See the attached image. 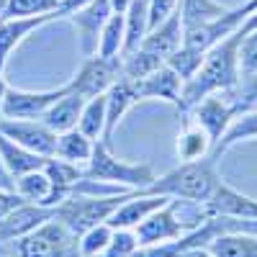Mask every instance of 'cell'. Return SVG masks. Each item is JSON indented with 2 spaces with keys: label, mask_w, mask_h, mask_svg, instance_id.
Returning <instances> with one entry per match:
<instances>
[{
  "label": "cell",
  "mask_w": 257,
  "mask_h": 257,
  "mask_svg": "<svg viewBox=\"0 0 257 257\" xmlns=\"http://www.w3.org/2000/svg\"><path fill=\"white\" fill-rule=\"evenodd\" d=\"M147 6H149V0H132L128 8L123 11V52H121V57L139 49V44L144 41V36L149 31Z\"/></svg>",
  "instance_id": "obj_22"
},
{
  "label": "cell",
  "mask_w": 257,
  "mask_h": 257,
  "mask_svg": "<svg viewBox=\"0 0 257 257\" xmlns=\"http://www.w3.org/2000/svg\"><path fill=\"white\" fill-rule=\"evenodd\" d=\"M82 105H85V98H80L77 93L67 90L59 100H54L49 108L39 116V121L44 123L47 128H52L54 134L70 132V128H77V121H80V113H82Z\"/></svg>",
  "instance_id": "obj_19"
},
{
  "label": "cell",
  "mask_w": 257,
  "mask_h": 257,
  "mask_svg": "<svg viewBox=\"0 0 257 257\" xmlns=\"http://www.w3.org/2000/svg\"><path fill=\"white\" fill-rule=\"evenodd\" d=\"M211 155V139L198 123H193L188 118H183V134L178 137V157L180 162H190V160H201Z\"/></svg>",
  "instance_id": "obj_25"
},
{
  "label": "cell",
  "mask_w": 257,
  "mask_h": 257,
  "mask_svg": "<svg viewBox=\"0 0 257 257\" xmlns=\"http://www.w3.org/2000/svg\"><path fill=\"white\" fill-rule=\"evenodd\" d=\"M137 247H139V239H137L134 229H113V237L100 257H128Z\"/></svg>",
  "instance_id": "obj_35"
},
{
  "label": "cell",
  "mask_w": 257,
  "mask_h": 257,
  "mask_svg": "<svg viewBox=\"0 0 257 257\" xmlns=\"http://www.w3.org/2000/svg\"><path fill=\"white\" fill-rule=\"evenodd\" d=\"M123 52V13H111L108 21L100 29V39H98V57H121Z\"/></svg>",
  "instance_id": "obj_29"
},
{
  "label": "cell",
  "mask_w": 257,
  "mask_h": 257,
  "mask_svg": "<svg viewBox=\"0 0 257 257\" xmlns=\"http://www.w3.org/2000/svg\"><path fill=\"white\" fill-rule=\"evenodd\" d=\"M54 216L52 206H36V203H21L18 208H13L6 219H0V249L6 244L16 242L18 237L34 231L36 226H41L44 221H49Z\"/></svg>",
  "instance_id": "obj_13"
},
{
  "label": "cell",
  "mask_w": 257,
  "mask_h": 257,
  "mask_svg": "<svg viewBox=\"0 0 257 257\" xmlns=\"http://www.w3.org/2000/svg\"><path fill=\"white\" fill-rule=\"evenodd\" d=\"M137 85V98L139 100H152V98H160V100H167L178 105L180 100V90H183V80L167 67V64H160V67L147 75L142 80H134Z\"/></svg>",
  "instance_id": "obj_17"
},
{
  "label": "cell",
  "mask_w": 257,
  "mask_h": 257,
  "mask_svg": "<svg viewBox=\"0 0 257 257\" xmlns=\"http://www.w3.org/2000/svg\"><path fill=\"white\" fill-rule=\"evenodd\" d=\"M213 257H257V234L249 231H224L206 242Z\"/></svg>",
  "instance_id": "obj_21"
},
{
  "label": "cell",
  "mask_w": 257,
  "mask_h": 257,
  "mask_svg": "<svg viewBox=\"0 0 257 257\" xmlns=\"http://www.w3.org/2000/svg\"><path fill=\"white\" fill-rule=\"evenodd\" d=\"M134 234L139 244H165V242H175L183 234H188L185 224L178 216L175 201L170 198L165 206H160L157 211H152L144 221H139L134 226Z\"/></svg>",
  "instance_id": "obj_10"
},
{
  "label": "cell",
  "mask_w": 257,
  "mask_h": 257,
  "mask_svg": "<svg viewBox=\"0 0 257 257\" xmlns=\"http://www.w3.org/2000/svg\"><path fill=\"white\" fill-rule=\"evenodd\" d=\"M203 57H206V52H198V49H190V47L180 44L173 54L165 59V64H167V67L173 70L183 82H188L193 75L198 72L201 64H203Z\"/></svg>",
  "instance_id": "obj_30"
},
{
  "label": "cell",
  "mask_w": 257,
  "mask_h": 257,
  "mask_svg": "<svg viewBox=\"0 0 257 257\" xmlns=\"http://www.w3.org/2000/svg\"><path fill=\"white\" fill-rule=\"evenodd\" d=\"M183 116L203 128L211 139V149H213L219 144V139L224 137V132L229 128V123L239 116V111L226 93H211V95L201 98L198 103H193Z\"/></svg>",
  "instance_id": "obj_6"
},
{
  "label": "cell",
  "mask_w": 257,
  "mask_h": 257,
  "mask_svg": "<svg viewBox=\"0 0 257 257\" xmlns=\"http://www.w3.org/2000/svg\"><path fill=\"white\" fill-rule=\"evenodd\" d=\"M93 147H95V142L85 137L80 128H70V132L57 134L54 157L85 167V165H88V160H90V155H93Z\"/></svg>",
  "instance_id": "obj_23"
},
{
  "label": "cell",
  "mask_w": 257,
  "mask_h": 257,
  "mask_svg": "<svg viewBox=\"0 0 257 257\" xmlns=\"http://www.w3.org/2000/svg\"><path fill=\"white\" fill-rule=\"evenodd\" d=\"M216 157L206 155L201 160H190L180 162L175 170L165 173L157 178L152 185H147L144 193H160L167 198H178V201H190V203H206L216 188L224 183L219 170H216Z\"/></svg>",
  "instance_id": "obj_2"
},
{
  "label": "cell",
  "mask_w": 257,
  "mask_h": 257,
  "mask_svg": "<svg viewBox=\"0 0 257 257\" xmlns=\"http://www.w3.org/2000/svg\"><path fill=\"white\" fill-rule=\"evenodd\" d=\"M128 3L132 0H111V8H113V13H123L128 8Z\"/></svg>",
  "instance_id": "obj_41"
},
{
  "label": "cell",
  "mask_w": 257,
  "mask_h": 257,
  "mask_svg": "<svg viewBox=\"0 0 257 257\" xmlns=\"http://www.w3.org/2000/svg\"><path fill=\"white\" fill-rule=\"evenodd\" d=\"M57 13H39V16H11L0 18V70H6V64L13 54V49L24 41L29 34L36 29L47 26L49 21H57Z\"/></svg>",
  "instance_id": "obj_12"
},
{
  "label": "cell",
  "mask_w": 257,
  "mask_h": 257,
  "mask_svg": "<svg viewBox=\"0 0 257 257\" xmlns=\"http://www.w3.org/2000/svg\"><path fill=\"white\" fill-rule=\"evenodd\" d=\"M77 128L93 142L103 139V134H105V93L85 100L80 121H77Z\"/></svg>",
  "instance_id": "obj_28"
},
{
  "label": "cell",
  "mask_w": 257,
  "mask_h": 257,
  "mask_svg": "<svg viewBox=\"0 0 257 257\" xmlns=\"http://www.w3.org/2000/svg\"><path fill=\"white\" fill-rule=\"evenodd\" d=\"M242 39H244V34L237 29L234 34H229L226 39H221L219 44H213L206 52L198 72L188 82H183L180 100H178L180 113H185L193 103H198L201 98H206L211 93H229V90L237 88V82L242 77V72H239V44H242Z\"/></svg>",
  "instance_id": "obj_1"
},
{
  "label": "cell",
  "mask_w": 257,
  "mask_h": 257,
  "mask_svg": "<svg viewBox=\"0 0 257 257\" xmlns=\"http://www.w3.org/2000/svg\"><path fill=\"white\" fill-rule=\"evenodd\" d=\"M3 257H80L77 237L59 219H49L34 231L0 249Z\"/></svg>",
  "instance_id": "obj_3"
},
{
  "label": "cell",
  "mask_w": 257,
  "mask_h": 257,
  "mask_svg": "<svg viewBox=\"0 0 257 257\" xmlns=\"http://www.w3.org/2000/svg\"><path fill=\"white\" fill-rule=\"evenodd\" d=\"M160 64H165L160 57L149 54L144 49H134L132 54H123L121 57V75L128 80H142L147 75H152Z\"/></svg>",
  "instance_id": "obj_31"
},
{
  "label": "cell",
  "mask_w": 257,
  "mask_h": 257,
  "mask_svg": "<svg viewBox=\"0 0 257 257\" xmlns=\"http://www.w3.org/2000/svg\"><path fill=\"white\" fill-rule=\"evenodd\" d=\"M257 70V29L244 34L242 44H239V72H254Z\"/></svg>",
  "instance_id": "obj_36"
},
{
  "label": "cell",
  "mask_w": 257,
  "mask_h": 257,
  "mask_svg": "<svg viewBox=\"0 0 257 257\" xmlns=\"http://www.w3.org/2000/svg\"><path fill=\"white\" fill-rule=\"evenodd\" d=\"M178 257H213L206 247H188V249H183Z\"/></svg>",
  "instance_id": "obj_40"
},
{
  "label": "cell",
  "mask_w": 257,
  "mask_h": 257,
  "mask_svg": "<svg viewBox=\"0 0 257 257\" xmlns=\"http://www.w3.org/2000/svg\"><path fill=\"white\" fill-rule=\"evenodd\" d=\"M180 44H183V18H180V11H175L167 21H162L160 26H155L152 31L144 36L139 49L155 54V57H160L165 62Z\"/></svg>",
  "instance_id": "obj_18"
},
{
  "label": "cell",
  "mask_w": 257,
  "mask_h": 257,
  "mask_svg": "<svg viewBox=\"0 0 257 257\" xmlns=\"http://www.w3.org/2000/svg\"><path fill=\"white\" fill-rule=\"evenodd\" d=\"M134 103H139L134 80L118 75V80L108 88V93H105V134H103V142L111 144V137L116 132L118 121L128 113V108H132Z\"/></svg>",
  "instance_id": "obj_16"
},
{
  "label": "cell",
  "mask_w": 257,
  "mask_h": 257,
  "mask_svg": "<svg viewBox=\"0 0 257 257\" xmlns=\"http://www.w3.org/2000/svg\"><path fill=\"white\" fill-rule=\"evenodd\" d=\"M0 188H3V190H16V180H13V175L6 170L3 160H0Z\"/></svg>",
  "instance_id": "obj_39"
},
{
  "label": "cell",
  "mask_w": 257,
  "mask_h": 257,
  "mask_svg": "<svg viewBox=\"0 0 257 257\" xmlns=\"http://www.w3.org/2000/svg\"><path fill=\"white\" fill-rule=\"evenodd\" d=\"M0 160H3L6 170L16 180V178L26 175V173H34V170H44V165H47L49 157L36 155V152H31V149L21 147V144H16L8 137L0 134Z\"/></svg>",
  "instance_id": "obj_20"
},
{
  "label": "cell",
  "mask_w": 257,
  "mask_h": 257,
  "mask_svg": "<svg viewBox=\"0 0 257 257\" xmlns=\"http://www.w3.org/2000/svg\"><path fill=\"white\" fill-rule=\"evenodd\" d=\"M70 90L67 85H59L52 90H18V88H6L3 103H0V116L6 118H39L54 100H59Z\"/></svg>",
  "instance_id": "obj_8"
},
{
  "label": "cell",
  "mask_w": 257,
  "mask_h": 257,
  "mask_svg": "<svg viewBox=\"0 0 257 257\" xmlns=\"http://www.w3.org/2000/svg\"><path fill=\"white\" fill-rule=\"evenodd\" d=\"M85 178L90 180H103V183H113L123 185L128 190H144L147 185H152L157 180L155 170L149 165H134V162H123L111 152V144L98 139L93 147V155L88 165L82 167Z\"/></svg>",
  "instance_id": "obj_4"
},
{
  "label": "cell",
  "mask_w": 257,
  "mask_h": 257,
  "mask_svg": "<svg viewBox=\"0 0 257 257\" xmlns=\"http://www.w3.org/2000/svg\"><path fill=\"white\" fill-rule=\"evenodd\" d=\"M249 139H257V108H249L234 118L224 132V137L219 139V144L211 149V155L221 160V155L229 152L231 147H237L239 142H249Z\"/></svg>",
  "instance_id": "obj_24"
},
{
  "label": "cell",
  "mask_w": 257,
  "mask_h": 257,
  "mask_svg": "<svg viewBox=\"0 0 257 257\" xmlns=\"http://www.w3.org/2000/svg\"><path fill=\"white\" fill-rule=\"evenodd\" d=\"M180 18H183V29L190 26H201L208 21L219 18L229 11V6H224L221 0H180Z\"/></svg>",
  "instance_id": "obj_27"
},
{
  "label": "cell",
  "mask_w": 257,
  "mask_h": 257,
  "mask_svg": "<svg viewBox=\"0 0 257 257\" xmlns=\"http://www.w3.org/2000/svg\"><path fill=\"white\" fill-rule=\"evenodd\" d=\"M121 75V57H85V64L80 67V72L70 80V90L77 93L80 98L90 100L95 95L108 93V88L118 80Z\"/></svg>",
  "instance_id": "obj_7"
},
{
  "label": "cell",
  "mask_w": 257,
  "mask_h": 257,
  "mask_svg": "<svg viewBox=\"0 0 257 257\" xmlns=\"http://www.w3.org/2000/svg\"><path fill=\"white\" fill-rule=\"evenodd\" d=\"M0 134L8 137L11 142L31 149L36 155L54 157L57 147V134L52 128H47L39 118H6L0 116Z\"/></svg>",
  "instance_id": "obj_9"
},
{
  "label": "cell",
  "mask_w": 257,
  "mask_h": 257,
  "mask_svg": "<svg viewBox=\"0 0 257 257\" xmlns=\"http://www.w3.org/2000/svg\"><path fill=\"white\" fill-rule=\"evenodd\" d=\"M113 237V229L108 224H98V226H90L88 231H82L77 237V247H80V257H100L103 249L108 247Z\"/></svg>",
  "instance_id": "obj_32"
},
{
  "label": "cell",
  "mask_w": 257,
  "mask_h": 257,
  "mask_svg": "<svg viewBox=\"0 0 257 257\" xmlns=\"http://www.w3.org/2000/svg\"><path fill=\"white\" fill-rule=\"evenodd\" d=\"M113 13L111 0H90L88 6H82L77 11H72L67 18L72 21V26L77 31L80 39V49L85 57H93L98 49V39H100V29L108 21V16Z\"/></svg>",
  "instance_id": "obj_11"
},
{
  "label": "cell",
  "mask_w": 257,
  "mask_h": 257,
  "mask_svg": "<svg viewBox=\"0 0 257 257\" xmlns=\"http://www.w3.org/2000/svg\"><path fill=\"white\" fill-rule=\"evenodd\" d=\"M206 216H231V219H244L257 221V198H249L244 193L234 190L231 185L221 183L216 193L203 203Z\"/></svg>",
  "instance_id": "obj_14"
},
{
  "label": "cell",
  "mask_w": 257,
  "mask_h": 257,
  "mask_svg": "<svg viewBox=\"0 0 257 257\" xmlns=\"http://www.w3.org/2000/svg\"><path fill=\"white\" fill-rule=\"evenodd\" d=\"M170 198L167 196H160V193H144V190H134L111 216H108V224L111 229H134L139 221H144L152 211H157L160 206H165Z\"/></svg>",
  "instance_id": "obj_15"
},
{
  "label": "cell",
  "mask_w": 257,
  "mask_h": 257,
  "mask_svg": "<svg viewBox=\"0 0 257 257\" xmlns=\"http://www.w3.org/2000/svg\"><path fill=\"white\" fill-rule=\"evenodd\" d=\"M16 193L26 203H36V206H49L52 198V180L44 170H34V173H26L16 178ZM54 208V206H52Z\"/></svg>",
  "instance_id": "obj_26"
},
{
  "label": "cell",
  "mask_w": 257,
  "mask_h": 257,
  "mask_svg": "<svg viewBox=\"0 0 257 257\" xmlns=\"http://www.w3.org/2000/svg\"><path fill=\"white\" fill-rule=\"evenodd\" d=\"M21 203H26L24 198L18 196L16 190H3L0 188V219H6L13 208H18Z\"/></svg>",
  "instance_id": "obj_38"
},
{
  "label": "cell",
  "mask_w": 257,
  "mask_h": 257,
  "mask_svg": "<svg viewBox=\"0 0 257 257\" xmlns=\"http://www.w3.org/2000/svg\"><path fill=\"white\" fill-rule=\"evenodd\" d=\"M6 88H8V85H6V80H3V70H0V103H3V95H6Z\"/></svg>",
  "instance_id": "obj_42"
},
{
  "label": "cell",
  "mask_w": 257,
  "mask_h": 257,
  "mask_svg": "<svg viewBox=\"0 0 257 257\" xmlns=\"http://www.w3.org/2000/svg\"><path fill=\"white\" fill-rule=\"evenodd\" d=\"M132 193L134 190L113 193V196H72L67 201H62L59 206H54V219H59L75 237H80V234L88 231L90 226L108 221V216L132 196Z\"/></svg>",
  "instance_id": "obj_5"
},
{
  "label": "cell",
  "mask_w": 257,
  "mask_h": 257,
  "mask_svg": "<svg viewBox=\"0 0 257 257\" xmlns=\"http://www.w3.org/2000/svg\"><path fill=\"white\" fill-rule=\"evenodd\" d=\"M180 6V0H149L147 6V13H149V31H152L155 26H160L162 21H167L170 16H173ZM147 31V34H149Z\"/></svg>",
  "instance_id": "obj_37"
},
{
  "label": "cell",
  "mask_w": 257,
  "mask_h": 257,
  "mask_svg": "<svg viewBox=\"0 0 257 257\" xmlns=\"http://www.w3.org/2000/svg\"><path fill=\"white\" fill-rule=\"evenodd\" d=\"M62 0H6L3 18L11 16H39V13H57ZM59 16V13H57Z\"/></svg>",
  "instance_id": "obj_33"
},
{
  "label": "cell",
  "mask_w": 257,
  "mask_h": 257,
  "mask_svg": "<svg viewBox=\"0 0 257 257\" xmlns=\"http://www.w3.org/2000/svg\"><path fill=\"white\" fill-rule=\"evenodd\" d=\"M231 98V103L237 105V111L244 113L249 108H257V70L254 72H247L239 77L237 88L226 93Z\"/></svg>",
  "instance_id": "obj_34"
}]
</instances>
